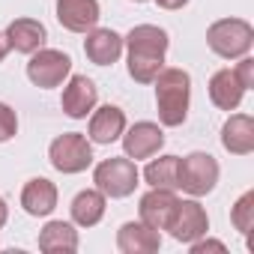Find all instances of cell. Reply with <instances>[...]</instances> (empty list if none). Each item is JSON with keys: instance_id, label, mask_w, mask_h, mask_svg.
<instances>
[{"instance_id": "6da1fadb", "label": "cell", "mask_w": 254, "mask_h": 254, "mask_svg": "<svg viewBox=\"0 0 254 254\" xmlns=\"http://www.w3.org/2000/svg\"><path fill=\"white\" fill-rule=\"evenodd\" d=\"M129 48V75L138 84H153L156 75L165 69V51H168V33L156 24H138L123 39Z\"/></svg>"}, {"instance_id": "7a4b0ae2", "label": "cell", "mask_w": 254, "mask_h": 254, "mask_svg": "<svg viewBox=\"0 0 254 254\" xmlns=\"http://www.w3.org/2000/svg\"><path fill=\"white\" fill-rule=\"evenodd\" d=\"M156 105L159 120L165 126H183L189 117V99H191V78L183 69H162L156 75Z\"/></svg>"}, {"instance_id": "3957f363", "label": "cell", "mask_w": 254, "mask_h": 254, "mask_svg": "<svg viewBox=\"0 0 254 254\" xmlns=\"http://www.w3.org/2000/svg\"><path fill=\"white\" fill-rule=\"evenodd\" d=\"M206 45L224 60L245 57L254 45V27L242 18H221L206 30Z\"/></svg>"}, {"instance_id": "277c9868", "label": "cell", "mask_w": 254, "mask_h": 254, "mask_svg": "<svg viewBox=\"0 0 254 254\" xmlns=\"http://www.w3.org/2000/svg\"><path fill=\"white\" fill-rule=\"evenodd\" d=\"M177 180L180 189L189 191L191 197L209 194L218 183V162L209 153H189L186 159L177 162Z\"/></svg>"}, {"instance_id": "5b68a950", "label": "cell", "mask_w": 254, "mask_h": 254, "mask_svg": "<svg viewBox=\"0 0 254 254\" xmlns=\"http://www.w3.org/2000/svg\"><path fill=\"white\" fill-rule=\"evenodd\" d=\"M93 183L105 197H129L138 186V168L135 162L126 159H105L93 171Z\"/></svg>"}, {"instance_id": "8992f818", "label": "cell", "mask_w": 254, "mask_h": 254, "mask_svg": "<svg viewBox=\"0 0 254 254\" xmlns=\"http://www.w3.org/2000/svg\"><path fill=\"white\" fill-rule=\"evenodd\" d=\"M48 159L60 174H81V171H87L93 165V147H90V141L84 135L66 132V135L51 141Z\"/></svg>"}, {"instance_id": "52a82bcc", "label": "cell", "mask_w": 254, "mask_h": 254, "mask_svg": "<svg viewBox=\"0 0 254 254\" xmlns=\"http://www.w3.org/2000/svg\"><path fill=\"white\" fill-rule=\"evenodd\" d=\"M69 72H72L69 54L54 51V48H39V51H33V57H30V63H27V78H30L36 87H42V90L60 87Z\"/></svg>"}, {"instance_id": "ba28073f", "label": "cell", "mask_w": 254, "mask_h": 254, "mask_svg": "<svg viewBox=\"0 0 254 254\" xmlns=\"http://www.w3.org/2000/svg\"><path fill=\"white\" fill-rule=\"evenodd\" d=\"M168 230H171V236L177 239V242H194V239H200L206 230H209V218H206V209L197 203V200H180L177 203V212H174V218H171V224H168Z\"/></svg>"}, {"instance_id": "9c48e42d", "label": "cell", "mask_w": 254, "mask_h": 254, "mask_svg": "<svg viewBox=\"0 0 254 254\" xmlns=\"http://www.w3.org/2000/svg\"><path fill=\"white\" fill-rule=\"evenodd\" d=\"M180 197L174 194V189H153L141 197V221L150 224L153 230H168L174 212H177Z\"/></svg>"}, {"instance_id": "30bf717a", "label": "cell", "mask_w": 254, "mask_h": 254, "mask_svg": "<svg viewBox=\"0 0 254 254\" xmlns=\"http://www.w3.org/2000/svg\"><path fill=\"white\" fill-rule=\"evenodd\" d=\"M162 144H165V132L156 123H135L123 135V150L129 159H150L162 150Z\"/></svg>"}, {"instance_id": "8fae6325", "label": "cell", "mask_w": 254, "mask_h": 254, "mask_svg": "<svg viewBox=\"0 0 254 254\" xmlns=\"http://www.w3.org/2000/svg\"><path fill=\"white\" fill-rule=\"evenodd\" d=\"M117 248L123 254H153L162 248V236L144 221H126L117 230Z\"/></svg>"}, {"instance_id": "7c38bea8", "label": "cell", "mask_w": 254, "mask_h": 254, "mask_svg": "<svg viewBox=\"0 0 254 254\" xmlns=\"http://www.w3.org/2000/svg\"><path fill=\"white\" fill-rule=\"evenodd\" d=\"M57 21L72 33H87L99 24V0H57Z\"/></svg>"}, {"instance_id": "4fadbf2b", "label": "cell", "mask_w": 254, "mask_h": 254, "mask_svg": "<svg viewBox=\"0 0 254 254\" xmlns=\"http://www.w3.org/2000/svg\"><path fill=\"white\" fill-rule=\"evenodd\" d=\"M96 99H99L96 84L87 75H72L69 84H66V90H63V111L72 120H84L96 108Z\"/></svg>"}, {"instance_id": "5bb4252c", "label": "cell", "mask_w": 254, "mask_h": 254, "mask_svg": "<svg viewBox=\"0 0 254 254\" xmlns=\"http://www.w3.org/2000/svg\"><path fill=\"white\" fill-rule=\"evenodd\" d=\"M84 54H87V60L96 63V66H111V63H117V57L123 54V36L114 33L111 27L90 30L87 39H84Z\"/></svg>"}, {"instance_id": "9a60e30c", "label": "cell", "mask_w": 254, "mask_h": 254, "mask_svg": "<svg viewBox=\"0 0 254 254\" xmlns=\"http://www.w3.org/2000/svg\"><path fill=\"white\" fill-rule=\"evenodd\" d=\"M221 147L233 156H248L254 150V120L248 114H233L221 126Z\"/></svg>"}, {"instance_id": "2e32d148", "label": "cell", "mask_w": 254, "mask_h": 254, "mask_svg": "<svg viewBox=\"0 0 254 254\" xmlns=\"http://www.w3.org/2000/svg\"><path fill=\"white\" fill-rule=\"evenodd\" d=\"M6 42H9V48H15L18 54H33V51H39L42 48V42H45V24L42 21H36V18H15L9 27H6Z\"/></svg>"}, {"instance_id": "e0dca14e", "label": "cell", "mask_w": 254, "mask_h": 254, "mask_svg": "<svg viewBox=\"0 0 254 254\" xmlns=\"http://www.w3.org/2000/svg\"><path fill=\"white\" fill-rule=\"evenodd\" d=\"M21 206H24L27 215H36V218L48 215L57 206V186L51 180H45V177L30 180L24 186V191H21Z\"/></svg>"}, {"instance_id": "ac0fdd59", "label": "cell", "mask_w": 254, "mask_h": 254, "mask_svg": "<svg viewBox=\"0 0 254 254\" xmlns=\"http://www.w3.org/2000/svg\"><path fill=\"white\" fill-rule=\"evenodd\" d=\"M126 132V114L117 105H105L90 120V138L96 144H114Z\"/></svg>"}, {"instance_id": "d6986e66", "label": "cell", "mask_w": 254, "mask_h": 254, "mask_svg": "<svg viewBox=\"0 0 254 254\" xmlns=\"http://www.w3.org/2000/svg\"><path fill=\"white\" fill-rule=\"evenodd\" d=\"M242 96H245V87L239 84V78L233 75V69H218L212 75V81H209V99H212L215 108L233 111V108H239Z\"/></svg>"}, {"instance_id": "ffe728a7", "label": "cell", "mask_w": 254, "mask_h": 254, "mask_svg": "<svg viewBox=\"0 0 254 254\" xmlns=\"http://www.w3.org/2000/svg\"><path fill=\"white\" fill-rule=\"evenodd\" d=\"M39 248L45 254H72L78 251V230L69 221H48L39 233Z\"/></svg>"}, {"instance_id": "44dd1931", "label": "cell", "mask_w": 254, "mask_h": 254, "mask_svg": "<svg viewBox=\"0 0 254 254\" xmlns=\"http://www.w3.org/2000/svg\"><path fill=\"white\" fill-rule=\"evenodd\" d=\"M105 215V194L99 189H87V191H78L75 200H72V221L81 224V227H93L99 224Z\"/></svg>"}, {"instance_id": "7402d4cb", "label": "cell", "mask_w": 254, "mask_h": 254, "mask_svg": "<svg viewBox=\"0 0 254 254\" xmlns=\"http://www.w3.org/2000/svg\"><path fill=\"white\" fill-rule=\"evenodd\" d=\"M177 162H180V156H162V159H153V162L144 168V180H147L153 189H180V180H177Z\"/></svg>"}, {"instance_id": "603a6c76", "label": "cell", "mask_w": 254, "mask_h": 254, "mask_svg": "<svg viewBox=\"0 0 254 254\" xmlns=\"http://www.w3.org/2000/svg\"><path fill=\"white\" fill-rule=\"evenodd\" d=\"M230 221H233V227H236L242 236H248V233L254 230V191H245V194L233 203Z\"/></svg>"}, {"instance_id": "cb8c5ba5", "label": "cell", "mask_w": 254, "mask_h": 254, "mask_svg": "<svg viewBox=\"0 0 254 254\" xmlns=\"http://www.w3.org/2000/svg\"><path fill=\"white\" fill-rule=\"evenodd\" d=\"M15 132H18V117H15V111L9 105L0 102V144L9 141V138H15Z\"/></svg>"}, {"instance_id": "d4e9b609", "label": "cell", "mask_w": 254, "mask_h": 254, "mask_svg": "<svg viewBox=\"0 0 254 254\" xmlns=\"http://www.w3.org/2000/svg\"><path fill=\"white\" fill-rule=\"evenodd\" d=\"M233 75L239 78V84H242L245 90H251V87H254V60H251V57H242L239 66L233 69Z\"/></svg>"}, {"instance_id": "484cf974", "label": "cell", "mask_w": 254, "mask_h": 254, "mask_svg": "<svg viewBox=\"0 0 254 254\" xmlns=\"http://www.w3.org/2000/svg\"><path fill=\"white\" fill-rule=\"evenodd\" d=\"M203 251H224V242H215V239H194V242H191V254H203Z\"/></svg>"}, {"instance_id": "4316f807", "label": "cell", "mask_w": 254, "mask_h": 254, "mask_svg": "<svg viewBox=\"0 0 254 254\" xmlns=\"http://www.w3.org/2000/svg\"><path fill=\"white\" fill-rule=\"evenodd\" d=\"M156 3H159L162 9H183L189 0H156Z\"/></svg>"}, {"instance_id": "83f0119b", "label": "cell", "mask_w": 254, "mask_h": 254, "mask_svg": "<svg viewBox=\"0 0 254 254\" xmlns=\"http://www.w3.org/2000/svg\"><path fill=\"white\" fill-rule=\"evenodd\" d=\"M9 54V42H6V36L0 33V63H3V57Z\"/></svg>"}, {"instance_id": "f1b7e54d", "label": "cell", "mask_w": 254, "mask_h": 254, "mask_svg": "<svg viewBox=\"0 0 254 254\" xmlns=\"http://www.w3.org/2000/svg\"><path fill=\"white\" fill-rule=\"evenodd\" d=\"M6 215H9V212H6V200H3V197H0V227H3V224H6Z\"/></svg>"}, {"instance_id": "f546056e", "label": "cell", "mask_w": 254, "mask_h": 254, "mask_svg": "<svg viewBox=\"0 0 254 254\" xmlns=\"http://www.w3.org/2000/svg\"><path fill=\"white\" fill-rule=\"evenodd\" d=\"M135 3H147V0H135Z\"/></svg>"}]
</instances>
